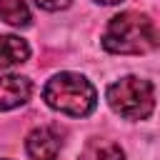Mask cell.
<instances>
[{
	"label": "cell",
	"mask_w": 160,
	"mask_h": 160,
	"mask_svg": "<svg viewBox=\"0 0 160 160\" xmlns=\"http://www.w3.org/2000/svg\"><path fill=\"white\" fill-rule=\"evenodd\" d=\"M78 160H125V152L118 142L105 138H90L85 148L80 150Z\"/></svg>",
	"instance_id": "52a82bcc"
},
{
	"label": "cell",
	"mask_w": 160,
	"mask_h": 160,
	"mask_svg": "<svg viewBox=\"0 0 160 160\" xmlns=\"http://www.w3.org/2000/svg\"><path fill=\"white\" fill-rule=\"evenodd\" d=\"M105 98L112 112L128 120H145L155 110V88L150 80L138 75H125L108 85Z\"/></svg>",
	"instance_id": "3957f363"
},
{
	"label": "cell",
	"mask_w": 160,
	"mask_h": 160,
	"mask_svg": "<svg viewBox=\"0 0 160 160\" xmlns=\"http://www.w3.org/2000/svg\"><path fill=\"white\" fill-rule=\"evenodd\" d=\"M102 48L112 55H145L158 48L155 20L145 12L125 10L110 18L102 30Z\"/></svg>",
	"instance_id": "6da1fadb"
},
{
	"label": "cell",
	"mask_w": 160,
	"mask_h": 160,
	"mask_svg": "<svg viewBox=\"0 0 160 160\" xmlns=\"http://www.w3.org/2000/svg\"><path fill=\"white\" fill-rule=\"evenodd\" d=\"M95 2H100V5H118V2H122V0H95Z\"/></svg>",
	"instance_id": "30bf717a"
},
{
	"label": "cell",
	"mask_w": 160,
	"mask_h": 160,
	"mask_svg": "<svg viewBox=\"0 0 160 160\" xmlns=\"http://www.w3.org/2000/svg\"><path fill=\"white\" fill-rule=\"evenodd\" d=\"M60 150H62V135L58 128L42 125L30 130L25 138V152L32 160H58Z\"/></svg>",
	"instance_id": "277c9868"
},
{
	"label": "cell",
	"mask_w": 160,
	"mask_h": 160,
	"mask_svg": "<svg viewBox=\"0 0 160 160\" xmlns=\"http://www.w3.org/2000/svg\"><path fill=\"white\" fill-rule=\"evenodd\" d=\"M0 20L12 28H28L32 22V15L25 0H0Z\"/></svg>",
	"instance_id": "ba28073f"
},
{
	"label": "cell",
	"mask_w": 160,
	"mask_h": 160,
	"mask_svg": "<svg viewBox=\"0 0 160 160\" xmlns=\"http://www.w3.org/2000/svg\"><path fill=\"white\" fill-rule=\"evenodd\" d=\"M30 58V45L18 35H0V70L15 68Z\"/></svg>",
	"instance_id": "8992f818"
},
{
	"label": "cell",
	"mask_w": 160,
	"mask_h": 160,
	"mask_svg": "<svg viewBox=\"0 0 160 160\" xmlns=\"http://www.w3.org/2000/svg\"><path fill=\"white\" fill-rule=\"evenodd\" d=\"M0 160H8V158H0Z\"/></svg>",
	"instance_id": "8fae6325"
},
{
	"label": "cell",
	"mask_w": 160,
	"mask_h": 160,
	"mask_svg": "<svg viewBox=\"0 0 160 160\" xmlns=\"http://www.w3.org/2000/svg\"><path fill=\"white\" fill-rule=\"evenodd\" d=\"M42 100L48 108L70 115V118H88L98 105V90L95 85L80 75V72H58L52 75L42 88Z\"/></svg>",
	"instance_id": "7a4b0ae2"
},
{
	"label": "cell",
	"mask_w": 160,
	"mask_h": 160,
	"mask_svg": "<svg viewBox=\"0 0 160 160\" xmlns=\"http://www.w3.org/2000/svg\"><path fill=\"white\" fill-rule=\"evenodd\" d=\"M32 95V82L25 75H0V110H15Z\"/></svg>",
	"instance_id": "5b68a950"
},
{
	"label": "cell",
	"mask_w": 160,
	"mask_h": 160,
	"mask_svg": "<svg viewBox=\"0 0 160 160\" xmlns=\"http://www.w3.org/2000/svg\"><path fill=\"white\" fill-rule=\"evenodd\" d=\"M38 8H42V10H48V12H58V10H65V8H70V2L72 0H32Z\"/></svg>",
	"instance_id": "9c48e42d"
}]
</instances>
